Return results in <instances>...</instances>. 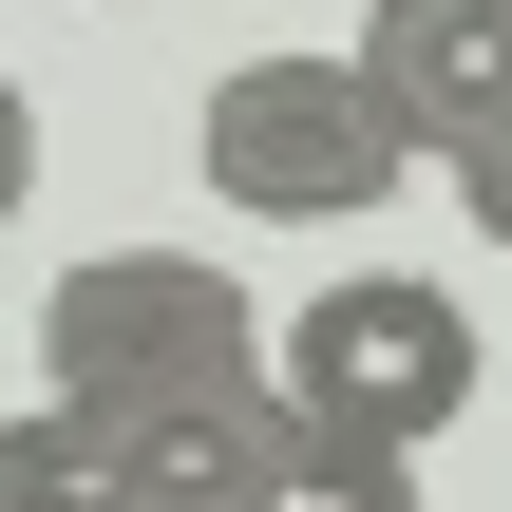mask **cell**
Listing matches in <instances>:
<instances>
[{
    "instance_id": "cell-4",
    "label": "cell",
    "mask_w": 512,
    "mask_h": 512,
    "mask_svg": "<svg viewBox=\"0 0 512 512\" xmlns=\"http://www.w3.org/2000/svg\"><path fill=\"white\" fill-rule=\"evenodd\" d=\"M361 57L399 76V114L437 133V171H456L475 133H512V0H380Z\"/></svg>"
},
{
    "instance_id": "cell-2",
    "label": "cell",
    "mask_w": 512,
    "mask_h": 512,
    "mask_svg": "<svg viewBox=\"0 0 512 512\" xmlns=\"http://www.w3.org/2000/svg\"><path fill=\"white\" fill-rule=\"evenodd\" d=\"M247 380H285V323L209 247H95L38 285V399L152 418V399H247Z\"/></svg>"
},
{
    "instance_id": "cell-6",
    "label": "cell",
    "mask_w": 512,
    "mask_h": 512,
    "mask_svg": "<svg viewBox=\"0 0 512 512\" xmlns=\"http://www.w3.org/2000/svg\"><path fill=\"white\" fill-rule=\"evenodd\" d=\"M247 512H418V456H399V437H342V418H304V399H285V437H266Z\"/></svg>"
},
{
    "instance_id": "cell-1",
    "label": "cell",
    "mask_w": 512,
    "mask_h": 512,
    "mask_svg": "<svg viewBox=\"0 0 512 512\" xmlns=\"http://www.w3.org/2000/svg\"><path fill=\"white\" fill-rule=\"evenodd\" d=\"M418 114H399V76L342 38V57H228L209 76V114H190V171H209V209H247V228H361V209H399L418 190Z\"/></svg>"
},
{
    "instance_id": "cell-7",
    "label": "cell",
    "mask_w": 512,
    "mask_h": 512,
    "mask_svg": "<svg viewBox=\"0 0 512 512\" xmlns=\"http://www.w3.org/2000/svg\"><path fill=\"white\" fill-rule=\"evenodd\" d=\"M456 209H475V228L512 247V133H475V152H456Z\"/></svg>"
},
{
    "instance_id": "cell-3",
    "label": "cell",
    "mask_w": 512,
    "mask_h": 512,
    "mask_svg": "<svg viewBox=\"0 0 512 512\" xmlns=\"http://www.w3.org/2000/svg\"><path fill=\"white\" fill-rule=\"evenodd\" d=\"M475 380H494V342H475V304H456V285H418V266H342V285H304V304H285V399H304V418H342V437L437 456V437L475 418Z\"/></svg>"
},
{
    "instance_id": "cell-5",
    "label": "cell",
    "mask_w": 512,
    "mask_h": 512,
    "mask_svg": "<svg viewBox=\"0 0 512 512\" xmlns=\"http://www.w3.org/2000/svg\"><path fill=\"white\" fill-rule=\"evenodd\" d=\"M0 512H152L133 494V437L95 399H38L19 380V437H0Z\"/></svg>"
}]
</instances>
